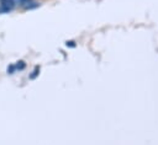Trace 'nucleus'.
Returning <instances> with one entry per match:
<instances>
[{
    "instance_id": "f03ea898",
    "label": "nucleus",
    "mask_w": 158,
    "mask_h": 145,
    "mask_svg": "<svg viewBox=\"0 0 158 145\" xmlns=\"http://www.w3.org/2000/svg\"><path fill=\"white\" fill-rule=\"evenodd\" d=\"M6 71H7V74H14L15 71H16V68H15V64H10L9 66H7V69H6Z\"/></svg>"
},
{
    "instance_id": "7ed1b4c3",
    "label": "nucleus",
    "mask_w": 158,
    "mask_h": 145,
    "mask_svg": "<svg viewBox=\"0 0 158 145\" xmlns=\"http://www.w3.org/2000/svg\"><path fill=\"white\" fill-rule=\"evenodd\" d=\"M38 72H40V68H37V66H36V68L33 69V71L30 74V79H32V80H33V79L38 75Z\"/></svg>"
},
{
    "instance_id": "f257e3e1",
    "label": "nucleus",
    "mask_w": 158,
    "mask_h": 145,
    "mask_svg": "<svg viewBox=\"0 0 158 145\" xmlns=\"http://www.w3.org/2000/svg\"><path fill=\"white\" fill-rule=\"evenodd\" d=\"M15 68H16V70H23L26 68V63L23 60H19V61H16Z\"/></svg>"
}]
</instances>
